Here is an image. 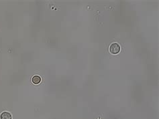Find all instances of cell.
Returning <instances> with one entry per match:
<instances>
[{
  "label": "cell",
  "instance_id": "6da1fadb",
  "mask_svg": "<svg viewBox=\"0 0 159 119\" xmlns=\"http://www.w3.org/2000/svg\"><path fill=\"white\" fill-rule=\"evenodd\" d=\"M109 52L112 54H118L120 52V46L117 43H114L111 44L109 47Z\"/></svg>",
  "mask_w": 159,
  "mask_h": 119
},
{
  "label": "cell",
  "instance_id": "7a4b0ae2",
  "mask_svg": "<svg viewBox=\"0 0 159 119\" xmlns=\"http://www.w3.org/2000/svg\"><path fill=\"white\" fill-rule=\"evenodd\" d=\"M0 119H12V116L8 112H4L0 115Z\"/></svg>",
  "mask_w": 159,
  "mask_h": 119
},
{
  "label": "cell",
  "instance_id": "3957f363",
  "mask_svg": "<svg viewBox=\"0 0 159 119\" xmlns=\"http://www.w3.org/2000/svg\"><path fill=\"white\" fill-rule=\"evenodd\" d=\"M32 81L34 84H40L41 82V78L38 76H34L32 78Z\"/></svg>",
  "mask_w": 159,
  "mask_h": 119
}]
</instances>
